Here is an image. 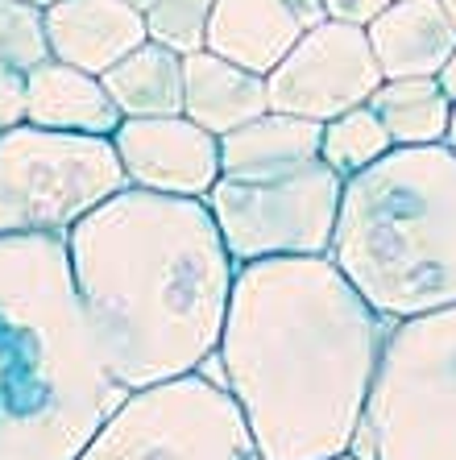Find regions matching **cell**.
I'll use <instances>...</instances> for the list:
<instances>
[{"instance_id":"obj_1","label":"cell","mask_w":456,"mask_h":460,"mask_svg":"<svg viewBox=\"0 0 456 460\" xmlns=\"http://www.w3.org/2000/svg\"><path fill=\"white\" fill-rule=\"evenodd\" d=\"M390 320L328 253L241 261L216 344L262 460L353 452Z\"/></svg>"},{"instance_id":"obj_2","label":"cell","mask_w":456,"mask_h":460,"mask_svg":"<svg viewBox=\"0 0 456 460\" xmlns=\"http://www.w3.org/2000/svg\"><path fill=\"white\" fill-rule=\"evenodd\" d=\"M67 257L125 390L187 377L216 357L237 261L203 199L121 187L67 233Z\"/></svg>"},{"instance_id":"obj_3","label":"cell","mask_w":456,"mask_h":460,"mask_svg":"<svg viewBox=\"0 0 456 460\" xmlns=\"http://www.w3.org/2000/svg\"><path fill=\"white\" fill-rule=\"evenodd\" d=\"M125 394L84 315L67 236H0V460H75Z\"/></svg>"},{"instance_id":"obj_4","label":"cell","mask_w":456,"mask_h":460,"mask_svg":"<svg viewBox=\"0 0 456 460\" xmlns=\"http://www.w3.org/2000/svg\"><path fill=\"white\" fill-rule=\"evenodd\" d=\"M328 257L386 320L456 303V154L394 146L344 179Z\"/></svg>"},{"instance_id":"obj_5","label":"cell","mask_w":456,"mask_h":460,"mask_svg":"<svg viewBox=\"0 0 456 460\" xmlns=\"http://www.w3.org/2000/svg\"><path fill=\"white\" fill-rule=\"evenodd\" d=\"M357 439L365 460H456V303L390 323Z\"/></svg>"},{"instance_id":"obj_6","label":"cell","mask_w":456,"mask_h":460,"mask_svg":"<svg viewBox=\"0 0 456 460\" xmlns=\"http://www.w3.org/2000/svg\"><path fill=\"white\" fill-rule=\"evenodd\" d=\"M129 187L112 137L17 125L0 133V236H67Z\"/></svg>"},{"instance_id":"obj_7","label":"cell","mask_w":456,"mask_h":460,"mask_svg":"<svg viewBox=\"0 0 456 460\" xmlns=\"http://www.w3.org/2000/svg\"><path fill=\"white\" fill-rule=\"evenodd\" d=\"M75 460H262L224 382L187 377L129 390Z\"/></svg>"},{"instance_id":"obj_8","label":"cell","mask_w":456,"mask_h":460,"mask_svg":"<svg viewBox=\"0 0 456 460\" xmlns=\"http://www.w3.org/2000/svg\"><path fill=\"white\" fill-rule=\"evenodd\" d=\"M344 179L324 158L257 174H220L203 204L220 228L228 257H316L332 249Z\"/></svg>"},{"instance_id":"obj_9","label":"cell","mask_w":456,"mask_h":460,"mask_svg":"<svg viewBox=\"0 0 456 460\" xmlns=\"http://www.w3.org/2000/svg\"><path fill=\"white\" fill-rule=\"evenodd\" d=\"M382 66L373 58L370 33L349 22H319L299 33L287 58L265 75L270 108L328 125L349 108L370 104L382 87Z\"/></svg>"},{"instance_id":"obj_10","label":"cell","mask_w":456,"mask_h":460,"mask_svg":"<svg viewBox=\"0 0 456 460\" xmlns=\"http://www.w3.org/2000/svg\"><path fill=\"white\" fill-rule=\"evenodd\" d=\"M129 187L203 199L220 179V137L192 117H125L112 133Z\"/></svg>"},{"instance_id":"obj_11","label":"cell","mask_w":456,"mask_h":460,"mask_svg":"<svg viewBox=\"0 0 456 460\" xmlns=\"http://www.w3.org/2000/svg\"><path fill=\"white\" fill-rule=\"evenodd\" d=\"M50 58L104 75L129 50L149 42L146 13L133 0H58L46 9Z\"/></svg>"},{"instance_id":"obj_12","label":"cell","mask_w":456,"mask_h":460,"mask_svg":"<svg viewBox=\"0 0 456 460\" xmlns=\"http://www.w3.org/2000/svg\"><path fill=\"white\" fill-rule=\"evenodd\" d=\"M386 79L440 75L456 46V25L440 0H394L365 25Z\"/></svg>"},{"instance_id":"obj_13","label":"cell","mask_w":456,"mask_h":460,"mask_svg":"<svg viewBox=\"0 0 456 460\" xmlns=\"http://www.w3.org/2000/svg\"><path fill=\"white\" fill-rule=\"evenodd\" d=\"M262 112H270L265 75H254L212 50H195L183 58V117H192L212 137L249 125Z\"/></svg>"},{"instance_id":"obj_14","label":"cell","mask_w":456,"mask_h":460,"mask_svg":"<svg viewBox=\"0 0 456 460\" xmlns=\"http://www.w3.org/2000/svg\"><path fill=\"white\" fill-rule=\"evenodd\" d=\"M299 33L303 25L282 0H216L203 50L220 54L254 75H270L299 42Z\"/></svg>"},{"instance_id":"obj_15","label":"cell","mask_w":456,"mask_h":460,"mask_svg":"<svg viewBox=\"0 0 456 460\" xmlns=\"http://www.w3.org/2000/svg\"><path fill=\"white\" fill-rule=\"evenodd\" d=\"M25 79H30V125L112 137L117 125L125 120L112 96L104 92L100 75H92V71L46 58L33 71H25Z\"/></svg>"},{"instance_id":"obj_16","label":"cell","mask_w":456,"mask_h":460,"mask_svg":"<svg viewBox=\"0 0 456 460\" xmlns=\"http://www.w3.org/2000/svg\"><path fill=\"white\" fill-rule=\"evenodd\" d=\"M319 137H324L319 120H303L270 108L249 125L220 137V174H257L295 166V162H311L319 158Z\"/></svg>"},{"instance_id":"obj_17","label":"cell","mask_w":456,"mask_h":460,"mask_svg":"<svg viewBox=\"0 0 456 460\" xmlns=\"http://www.w3.org/2000/svg\"><path fill=\"white\" fill-rule=\"evenodd\" d=\"M121 117H174L183 112V54L141 42L100 75Z\"/></svg>"},{"instance_id":"obj_18","label":"cell","mask_w":456,"mask_h":460,"mask_svg":"<svg viewBox=\"0 0 456 460\" xmlns=\"http://www.w3.org/2000/svg\"><path fill=\"white\" fill-rule=\"evenodd\" d=\"M370 108L378 112L394 146H435L448 137V120H452V100L435 75L382 79V87L370 96Z\"/></svg>"},{"instance_id":"obj_19","label":"cell","mask_w":456,"mask_h":460,"mask_svg":"<svg viewBox=\"0 0 456 460\" xmlns=\"http://www.w3.org/2000/svg\"><path fill=\"white\" fill-rule=\"evenodd\" d=\"M390 150H394L390 133H386V125L378 120V112L370 104L332 117L324 125V137H319V158L328 162L340 179L361 174L365 166H373V162L386 158Z\"/></svg>"},{"instance_id":"obj_20","label":"cell","mask_w":456,"mask_h":460,"mask_svg":"<svg viewBox=\"0 0 456 460\" xmlns=\"http://www.w3.org/2000/svg\"><path fill=\"white\" fill-rule=\"evenodd\" d=\"M216 0H154L146 9L149 42L166 46L174 54H195L208 42V22H212Z\"/></svg>"},{"instance_id":"obj_21","label":"cell","mask_w":456,"mask_h":460,"mask_svg":"<svg viewBox=\"0 0 456 460\" xmlns=\"http://www.w3.org/2000/svg\"><path fill=\"white\" fill-rule=\"evenodd\" d=\"M50 58L46 42V9L30 0H0V63L33 71Z\"/></svg>"},{"instance_id":"obj_22","label":"cell","mask_w":456,"mask_h":460,"mask_svg":"<svg viewBox=\"0 0 456 460\" xmlns=\"http://www.w3.org/2000/svg\"><path fill=\"white\" fill-rule=\"evenodd\" d=\"M30 120V79L17 66L0 63V133Z\"/></svg>"},{"instance_id":"obj_23","label":"cell","mask_w":456,"mask_h":460,"mask_svg":"<svg viewBox=\"0 0 456 460\" xmlns=\"http://www.w3.org/2000/svg\"><path fill=\"white\" fill-rule=\"evenodd\" d=\"M394 0H324V9H328L332 22H349V25H365L378 17L382 9H390Z\"/></svg>"},{"instance_id":"obj_24","label":"cell","mask_w":456,"mask_h":460,"mask_svg":"<svg viewBox=\"0 0 456 460\" xmlns=\"http://www.w3.org/2000/svg\"><path fill=\"white\" fill-rule=\"evenodd\" d=\"M291 13H295V22L303 25V30H311V25L328 22V9H324V0H282Z\"/></svg>"},{"instance_id":"obj_25","label":"cell","mask_w":456,"mask_h":460,"mask_svg":"<svg viewBox=\"0 0 456 460\" xmlns=\"http://www.w3.org/2000/svg\"><path fill=\"white\" fill-rule=\"evenodd\" d=\"M435 79H440V87H444L448 100L456 104V46H452V54H448V63L440 66V75H435Z\"/></svg>"},{"instance_id":"obj_26","label":"cell","mask_w":456,"mask_h":460,"mask_svg":"<svg viewBox=\"0 0 456 460\" xmlns=\"http://www.w3.org/2000/svg\"><path fill=\"white\" fill-rule=\"evenodd\" d=\"M444 146L456 154V104H452V120H448V137H444Z\"/></svg>"},{"instance_id":"obj_27","label":"cell","mask_w":456,"mask_h":460,"mask_svg":"<svg viewBox=\"0 0 456 460\" xmlns=\"http://www.w3.org/2000/svg\"><path fill=\"white\" fill-rule=\"evenodd\" d=\"M440 4H444V13L452 17V25H456V0H440Z\"/></svg>"},{"instance_id":"obj_28","label":"cell","mask_w":456,"mask_h":460,"mask_svg":"<svg viewBox=\"0 0 456 460\" xmlns=\"http://www.w3.org/2000/svg\"><path fill=\"white\" fill-rule=\"evenodd\" d=\"M30 4H38V9H50V4H58V0H30Z\"/></svg>"},{"instance_id":"obj_29","label":"cell","mask_w":456,"mask_h":460,"mask_svg":"<svg viewBox=\"0 0 456 460\" xmlns=\"http://www.w3.org/2000/svg\"><path fill=\"white\" fill-rule=\"evenodd\" d=\"M133 4H138V9H141V13H146V9H149V4H154V0H133Z\"/></svg>"},{"instance_id":"obj_30","label":"cell","mask_w":456,"mask_h":460,"mask_svg":"<svg viewBox=\"0 0 456 460\" xmlns=\"http://www.w3.org/2000/svg\"><path fill=\"white\" fill-rule=\"evenodd\" d=\"M332 460H365V456H353V452H344V456H332Z\"/></svg>"}]
</instances>
